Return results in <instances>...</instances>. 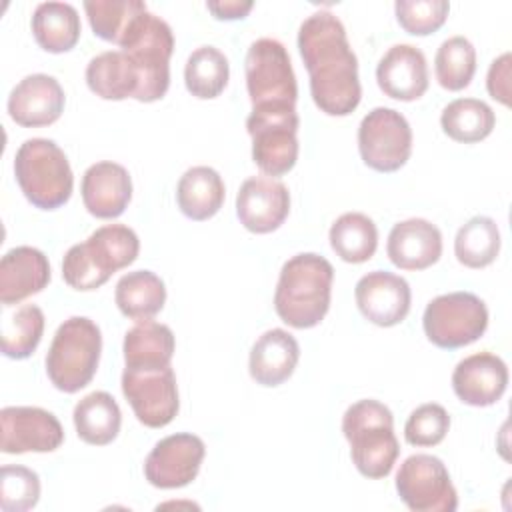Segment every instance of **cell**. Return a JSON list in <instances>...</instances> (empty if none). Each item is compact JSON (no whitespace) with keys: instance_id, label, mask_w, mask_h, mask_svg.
Wrapping results in <instances>:
<instances>
[{"instance_id":"cell-1","label":"cell","mask_w":512,"mask_h":512,"mask_svg":"<svg viewBox=\"0 0 512 512\" xmlns=\"http://www.w3.org/2000/svg\"><path fill=\"white\" fill-rule=\"evenodd\" d=\"M298 50L310 76L314 104L328 116H348L362 98L358 60L346 28L328 10L310 14L298 30Z\"/></svg>"},{"instance_id":"cell-38","label":"cell","mask_w":512,"mask_h":512,"mask_svg":"<svg viewBox=\"0 0 512 512\" xmlns=\"http://www.w3.org/2000/svg\"><path fill=\"white\" fill-rule=\"evenodd\" d=\"M40 500V478L34 470L6 464L0 470V508L4 512L32 510Z\"/></svg>"},{"instance_id":"cell-3","label":"cell","mask_w":512,"mask_h":512,"mask_svg":"<svg viewBox=\"0 0 512 512\" xmlns=\"http://www.w3.org/2000/svg\"><path fill=\"white\" fill-rule=\"evenodd\" d=\"M140 252L136 232L124 224H106L84 242L68 248L62 260L64 282L80 292L96 290L108 278L130 266Z\"/></svg>"},{"instance_id":"cell-17","label":"cell","mask_w":512,"mask_h":512,"mask_svg":"<svg viewBox=\"0 0 512 512\" xmlns=\"http://www.w3.org/2000/svg\"><path fill=\"white\" fill-rule=\"evenodd\" d=\"M354 298L362 316L382 328L400 324L412 304L408 282L388 270H372L364 274L354 288Z\"/></svg>"},{"instance_id":"cell-35","label":"cell","mask_w":512,"mask_h":512,"mask_svg":"<svg viewBox=\"0 0 512 512\" xmlns=\"http://www.w3.org/2000/svg\"><path fill=\"white\" fill-rule=\"evenodd\" d=\"M476 72V48L464 36L444 40L434 58V74L442 88L458 92L466 88Z\"/></svg>"},{"instance_id":"cell-14","label":"cell","mask_w":512,"mask_h":512,"mask_svg":"<svg viewBox=\"0 0 512 512\" xmlns=\"http://www.w3.org/2000/svg\"><path fill=\"white\" fill-rule=\"evenodd\" d=\"M206 446L190 432L170 434L156 442L144 460L146 480L162 490L188 486L200 472Z\"/></svg>"},{"instance_id":"cell-42","label":"cell","mask_w":512,"mask_h":512,"mask_svg":"<svg viewBox=\"0 0 512 512\" xmlns=\"http://www.w3.org/2000/svg\"><path fill=\"white\" fill-rule=\"evenodd\" d=\"M250 0H220V2H206V8L214 14L218 20H242L252 10Z\"/></svg>"},{"instance_id":"cell-39","label":"cell","mask_w":512,"mask_h":512,"mask_svg":"<svg viewBox=\"0 0 512 512\" xmlns=\"http://www.w3.org/2000/svg\"><path fill=\"white\" fill-rule=\"evenodd\" d=\"M398 24L412 36H428L442 28L450 4L446 0H398L394 4Z\"/></svg>"},{"instance_id":"cell-7","label":"cell","mask_w":512,"mask_h":512,"mask_svg":"<svg viewBox=\"0 0 512 512\" xmlns=\"http://www.w3.org/2000/svg\"><path fill=\"white\" fill-rule=\"evenodd\" d=\"M118 46L138 68L140 90L136 100H160L170 86V56L174 52L170 24L146 10L134 18Z\"/></svg>"},{"instance_id":"cell-36","label":"cell","mask_w":512,"mask_h":512,"mask_svg":"<svg viewBox=\"0 0 512 512\" xmlns=\"http://www.w3.org/2000/svg\"><path fill=\"white\" fill-rule=\"evenodd\" d=\"M44 334V312L36 304H24L2 322V354L24 360L34 354Z\"/></svg>"},{"instance_id":"cell-24","label":"cell","mask_w":512,"mask_h":512,"mask_svg":"<svg viewBox=\"0 0 512 512\" xmlns=\"http://www.w3.org/2000/svg\"><path fill=\"white\" fill-rule=\"evenodd\" d=\"M300 360L296 338L282 328L266 330L252 346L248 370L260 386H280L286 382Z\"/></svg>"},{"instance_id":"cell-20","label":"cell","mask_w":512,"mask_h":512,"mask_svg":"<svg viewBox=\"0 0 512 512\" xmlns=\"http://www.w3.org/2000/svg\"><path fill=\"white\" fill-rule=\"evenodd\" d=\"M84 208L96 218H118L132 200V178L128 170L110 160L86 168L80 184Z\"/></svg>"},{"instance_id":"cell-26","label":"cell","mask_w":512,"mask_h":512,"mask_svg":"<svg viewBox=\"0 0 512 512\" xmlns=\"http://www.w3.org/2000/svg\"><path fill=\"white\" fill-rule=\"evenodd\" d=\"M226 188L222 176L210 166L188 168L176 186L180 212L196 222L212 218L224 204Z\"/></svg>"},{"instance_id":"cell-4","label":"cell","mask_w":512,"mask_h":512,"mask_svg":"<svg viewBox=\"0 0 512 512\" xmlns=\"http://www.w3.org/2000/svg\"><path fill=\"white\" fill-rule=\"evenodd\" d=\"M342 432L350 444V458L362 476L380 480L392 472L400 446L388 406L372 398L354 402L342 416Z\"/></svg>"},{"instance_id":"cell-19","label":"cell","mask_w":512,"mask_h":512,"mask_svg":"<svg viewBox=\"0 0 512 512\" xmlns=\"http://www.w3.org/2000/svg\"><path fill=\"white\" fill-rule=\"evenodd\" d=\"M64 90L54 76L30 74L8 96L10 118L24 128L54 124L64 112Z\"/></svg>"},{"instance_id":"cell-22","label":"cell","mask_w":512,"mask_h":512,"mask_svg":"<svg viewBox=\"0 0 512 512\" xmlns=\"http://www.w3.org/2000/svg\"><path fill=\"white\" fill-rule=\"evenodd\" d=\"M386 254L400 270H426L442 256V234L424 218L396 222L388 234Z\"/></svg>"},{"instance_id":"cell-6","label":"cell","mask_w":512,"mask_h":512,"mask_svg":"<svg viewBox=\"0 0 512 512\" xmlns=\"http://www.w3.org/2000/svg\"><path fill=\"white\" fill-rule=\"evenodd\" d=\"M102 334L94 320L72 316L64 320L46 354V374L54 388L74 394L90 384L98 370Z\"/></svg>"},{"instance_id":"cell-21","label":"cell","mask_w":512,"mask_h":512,"mask_svg":"<svg viewBox=\"0 0 512 512\" xmlns=\"http://www.w3.org/2000/svg\"><path fill=\"white\" fill-rule=\"evenodd\" d=\"M376 82L394 100H418L428 90L426 56L412 44H394L376 66Z\"/></svg>"},{"instance_id":"cell-23","label":"cell","mask_w":512,"mask_h":512,"mask_svg":"<svg viewBox=\"0 0 512 512\" xmlns=\"http://www.w3.org/2000/svg\"><path fill=\"white\" fill-rule=\"evenodd\" d=\"M50 282V262L46 254L32 246H16L0 260V302L18 304L42 292Z\"/></svg>"},{"instance_id":"cell-37","label":"cell","mask_w":512,"mask_h":512,"mask_svg":"<svg viewBox=\"0 0 512 512\" xmlns=\"http://www.w3.org/2000/svg\"><path fill=\"white\" fill-rule=\"evenodd\" d=\"M142 0H86L84 12L92 32L112 44H120L136 16L146 12Z\"/></svg>"},{"instance_id":"cell-18","label":"cell","mask_w":512,"mask_h":512,"mask_svg":"<svg viewBox=\"0 0 512 512\" xmlns=\"http://www.w3.org/2000/svg\"><path fill=\"white\" fill-rule=\"evenodd\" d=\"M508 386V366L492 352H476L460 360L452 372V388L468 406L496 404Z\"/></svg>"},{"instance_id":"cell-12","label":"cell","mask_w":512,"mask_h":512,"mask_svg":"<svg viewBox=\"0 0 512 512\" xmlns=\"http://www.w3.org/2000/svg\"><path fill=\"white\" fill-rule=\"evenodd\" d=\"M396 492L412 512H454L458 494L438 456L412 454L396 472Z\"/></svg>"},{"instance_id":"cell-2","label":"cell","mask_w":512,"mask_h":512,"mask_svg":"<svg viewBox=\"0 0 512 512\" xmlns=\"http://www.w3.org/2000/svg\"><path fill=\"white\" fill-rule=\"evenodd\" d=\"M334 282L332 264L314 252H302L284 262L274 292V310L292 328L318 326L328 308Z\"/></svg>"},{"instance_id":"cell-13","label":"cell","mask_w":512,"mask_h":512,"mask_svg":"<svg viewBox=\"0 0 512 512\" xmlns=\"http://www.w3.org/2000/svg\"><path fill=\"white\" fill-rule=\"evenodd\" d=\"M122 394L140 424L148 428L168 426L180 408L176 374L172 366L128 368L122 372Z\"/></svg>"},{"instance_id":"cell-5","label":"cell","mask_w":512,"mask_h":512,"mask_svg":"<svg viewBox=\"0 0 512 512\" xmlns=\"http://www.w3.org/2000/svg\"><path fill=\"white\" fill-rule=\"evenodd\" d=\"M14 174L26 200L40 210H56L72 196V168L54 140H24L14 156Z\"/></svg>"},{"instance_id":"cell-16","label":"cell","mask_w":512,"mask_h":512,"mask_svg":"<svg viewBox=\"0 0 512 512\" xmlns=\"http://www.w3.org/2000/svg\"><path fill=\"white\" fill-rule=\"evenodd\" d=\"M290 212L288 188L266 174L250 176L236 194V216L240 224L254 234L278 230Z\"/></svg>"},{"instance_id":"cell-10","label":"cell","mask_w":512,"mask_h":512,"mask_svg":"<svg viewBox=\"0 0 512 512\" xmlns=\"http://www.w3.org/2000/svg\"><path fill=\"white\" fill-rule=\"evenodd\" d=\"M246 88L252 106H296L298 84L288 50L274 38H258L250 44L244 60Z\"/></svg>"},{"instance_id":"cell-15","label":"cell","mask_w":512,"mask_h":512,"mask_svg":"<svg viewBox=\"0 0 512 512\" xmlns=\"http://www.w3.org/2000/svg\"><path fill=\"white\" fill-rule=\"evenodd\" d=\"M4 454L54 452L64 442L60 420L38 406H6L0 412Z\"/></svg>"},{"instance_id":"cell-28","label":"cell","mask_w":512,"mask_h":512,"mask_svg":"<svg viewBox=\"0 0 512 512\" xmlns=\"http://www.w3.org/2000/svg\"><path fill=\"white\" fill-rule=\"evenodd\" d=\"M74 428L80 440L92 446H106L116 440L122 424V412L112 394L96 390L86 394L72 412Z\"/></svg>"},{"instance_id":"cell-31","label":"cell","mask_w":512,"mask_h":512,"mask_svg":"<svg viewBox=\"0 0 512 512\" xmlns=\"http://www.w3.org/2000/svg\"><path fill=\"white\" fill-rule=\"evenodd\" d=\"M330 246L344 262L362 264L370 260L378 248V228L372 218L362 212H346L330 226Z\"/></svg>"},{"instance_id":"cell-41","label":"cell","mask_w":512,"mask_h":512,"mask_svg":"<svg viewBox=\"0 0 512 512\" xmlns=\"http://www.w3.org/2000/svg\"><path fill=\"white\" fill-rule=\"evenodd\" d=\"M510 68H512L510 52H504L490 64V70L486 76L488 94L504 106H510Z\"/></svg>"},{"instance_id":"cell-33","label":"cell","mask_w":512,"mask_h":512,"mask_svg":"<svg viewBox=\"0 0 512 512\" xmlns=\"http://www.w3.org/2000/svg\"><path fill=\"white\" fill-rule=\"evenodd\" d=\"M500 252V230L490 216H474L460 226L454 238L456 260L466 268H486Z\"/></svg>"},{"instance_id":"cell-11","label":"cell","mask_w":512,"mask_h":512,"mask_svg":"<svg viewBox=\"0 0 512 512\" xmlns=\"http://www.w3.org/2000/svg\"><path fill=\"white\" fill-rule=\"evenodd\" d=\"M358 150L368 168L396 172L412 154V128L398 110L378 106L358 126Z\"/></svg>"},{"instance_id":"cell-34","label":"cell","mask_w":512,"mask_h":512,"mask_svg":"<svg viewBox=\"0 0 512 512\" xmlns=\"http://www.w3.org/2000/svg\"><path fill=\"white\" fill-rule=\"evenodd\" d=\"M230 78V66L224 52L216 46L192 50L184 66V82L192 96L200 100L216 98L224 92Z\"/></svg>"},{"instance_id":"cell-40","label":"cell","mask_w":512,"mask_h":512,"mask_svg":"<svg viewBox=\"0 0 512 512\" xmlns=\"http://www.w3.org/2000/svg\"><path fill=\"white\" fill-rule=\"evenodd\" d=\"M450 428V416L444 406L428 402L418 406L404 424V438L412 446H436L440 444Z\"/></svg>"},{"instance_id":"cell-29","label":"cell","mask_w":512,"mask_h":512,"mask_svg":"<svg viewBox=\"0 0 512 512\" xmlns=\"http://www.w3.org/2000/svg\"><path fill=\"white\" fill-rule=\"evenodd\" d=\"M80 32V16L68 2H42L32 14V34L46 52L62 54L72 50Z\"/></svg>"},{"instance_id":"cell-32","label":"cell","mask_w":512,"mask_h":512,"mask_svg":"<svg viewBox=\"0 0 512 512\" xmlns=\"http://www.w3.org/2000/svg\"><path fill=\"white\" fill-rule=\"evenodd\" d=\"M494 110L478 98H456L444 106L440 126L448 138L462 144H474L488 138L494 130Z\"/></svg>"},{"instance_id":"cell-9","label":"cell","mask_w":512,"mask_h":512,"mask_svg":"<svg viewBox=\"0 0 512 512\" xmlns=\"http://www.w3.org/2000/svg\"><path fill=\"white\" fill-rule=\"evenodd\" d=\"M422 326L426 338L444 350L476 342L488 328V308L472 292H448L428 302Z\"/></svg>"},{"instance_id":"cell-30","label":"cell","mask_w":512,"mask_h":512,"mask_svg":"<svg viewBox=\"0 0 512 512\" xmlns=\"http://www.w3.org/2000/svg\"><path fill=\"white\" fill-rule=\"evenodd\" d=\"M118 310L130 320L154 318L166 302V286L162 278L150 270H134L124 274L114 290Z\"/></svg>"},{"instance_id":"cell-25","label":"cell","mask_w":512,"mask_h":512,"mask_svg":"<svg viewBox=\"0 0 512 512\" xmlns=\"http://www.w3.org/2000/svg\"><path fill=\"white\" fill-rule=\"evenodd\" d=\"M86 84L104 100L136 98L140 90V74L126 52L108 50L88 62Z\"/></svg>"},{"instance_id":"cell-27","label":"cell","mask_w":512,"mask_h":512,"mask_svg":"<svg viewBox=\"0 0 512 512\" xmlns=\"http://www.w3.org/2000/svg\"><path fill=\"white\" fill-rule=\"evenodd\" d=\"M176 340L174 332L156 320H140L124 336V364L128 368L170 366Z\"/></svg>"},{"instance_id":"cell-8","label":"cell","mask_w":512,"mask_h":512,"mask_svg":"<svg viewBox=\"0 0 512 512\" xmlns=\"http://www.w3.org/2000/svg\"><path fill=\"white\" fill-rule=\"evenodd\" d=\"M298 114L296 106H252L246 130L252 138V160L266 176L290 172L298 160Z\"/></svg>"}]
</instances>
